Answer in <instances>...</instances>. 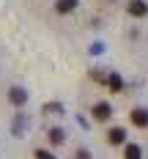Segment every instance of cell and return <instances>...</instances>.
<instances>
[{
  "mask_svg": "<svg viewBox=\"0 0 148 159\" xmlns=\"http://www.w3.org/2000/svg\"><path fill=\"white\" fill-rule=\"evenodd\" d=\"M129 121L137 129H148V110L146 107H134V110L129 112Z\"/></svg>",
  "mask_w": 148,
  "mask_h": 159,
  "instance_id": "1",
  "label": "cell"
},
{
  "mask_svg": "<svg viewBox=\"0 0 148 159\" xmlns=\"http://www.w3.org/2000/svg\"><path fill=\"white\" fill-rule=\"evenodd\" d=\"M91 115H93L96 121H107V118H113V107H110L107 102H96L93 110H91Z\"/></svg>",
  "mask_w": 148,
  "mask_h": 159,
  "instance_id": "2",
  "label": "cell"
},
{
  "mask_svg": "<svg viewBox=\"0 0 148 159\" xmlns=\"http://www.w3.org/2000/svg\"><path fill=\"white\" fill-rule=\"evenodd\" d=\"M126 11H129V16H137L140 19V16L148 14V3L146 0H129L126 3Z\"/></svg>",
  "mask_w": 148,
  "mask_h": 159,
  "instance_id": "3",
  "label": "cell"
},
{
  "mask_svg": "<svg viewBox=\"0 0 148 159\" xmlns=\"http://www.w3.org/2000/svg\"><path fill=\"white\" fill-rule=\"evenodd\" d=\"M107 140H110V145H123L126 143V132L121 126H113L110 132H107Z\"/></svg>",
  "mask_w": 148,
  "mask_h": 159,
  "instance_id": "4",
  "label": "cell"
},
{
  "mask_svg": "<svg viewBox=\"0 0 148 159\" xmlns=\"http://www.w3.org/2000/svg\"><path fill=\"white\" fill-rule=\"evenodd\" d=\"M107 88H110V93H121L123 91V80L118 71H110V77H107Z\"/></svg>",
  "mask_w": 148,
  "mask_h": 159,
  "instance_id": "5",
  "label": "cell"
},
{
  "mask_svg": "<svg viewBox=\"0 0 148 159\" xmlns=\"http://www.w3.org/2000/svg\"><path fill=\"white\" fill-rule=\"evenodd\" d=\"M80 6V0H55V11L58 14H71Z\"/></svg>",
  "mask_w": 148,
  "mask_h": 159,
  "instance_id": "6",
  "label": "cell"
},
{
  "mask_svg": "<svg viewBox=\"0 0 148 159\" xmlns=\"http://www.w3.org/2000/svg\"><path fill=\"white\" fill-rule=\"evenodd\" d=\"M8 102L16 104V107H22V104L28 102V93H25L22 88H11V91H8Z\"/></svg>",
  "mask_w": 148,
  "mask_h": 159,
  "instance_id": "7",
  "label": "cell"
},
{
  "mask_svg": "<svg viewBox=\"0 0 148 159\" xmlns=\"http://www.w3.org/2000/svg\"><path fill=\"white\" fill-rule=\"evenodd\" d=\"M123 159H143V151L137 143H126L123 145Z\"/></svg>",
  "mask_w": 148,
  "mask_h": 159,
  "instance_id": "8",
  "label": "cell"
},
{
  "mask_svg": "<svg viewBox=\"0 0 148 159\" xmlns=\"http://www.w3.org/2000/svg\"><path fill=\"white\" fill-rule=\"evenodd\" d=\"M49 143H52V145H63L66 143V132H63V129H58V126L49 129Z\"/></svg>",
  "mask_w": 148,
  "mask_h": 159,
  "instance_id": "9",
  "label": "cell"
},
{
  "mask_svg": "<svg viewBox=\"0 0 148 159\" xmlns=\"http://www.w3.org/2000/svg\"><path fill=\"white\" fill-rule=\"evenodd\" d=\"M41 110H44V112H58V115H63V112H66L61 102H47V104H44Z\"/></svg>",
  "mask_w": 148,
  "mask_h": 159,
  "instance_id": "10",
  "label": "cell"
},
{
  "mask_svg": "<svg viewBox=\"0 0 148 159\" xmlns=\"http://www.w3.org/2000/svg\"><path fill=\"white\" fill-rule=\"evenodd\" d=\"M91 77H93V80H99V82H107V77H110V71L104 74V69H93V71H91Z\"/></svg>",
  "mask_w": 148,
  "mask_h": 159,
  "instance_id": "11",
  "label": "cell"
},
{
  "mask_svg": "<svg viewBox=\"0 0 148 159\" xmlns=\"http://www.w3.org/2000/svg\"><path fill=\"white\" fill-rule=\"evenodd\" d=\"M11 129H14L16 134H22V132H25V118H22V115H16V121L11 124Z\"/></svg>",
  "mask_w": 148,
  "mask_h": 159,
  "instance_id": "12",
  "label": "cell"
},
{
  "mask_svg": "<svg viewBox=\"0 0 148 159\" xmlns=\"http://www.w3.org/2000/svg\"><path fill=\"white\" fill-rule=\"evenodd\" d=\"M36 159H58L55 154H49V151H44V148H36V154H33Z\"/></svg>",
  "mask_w": 148,
  "mask_h": 159,
  "instance_id": "13",
  "label": "cell"
},
{
  "mask_svg": "<svg viewBox=\"0 0 148 159\" xmlns=\"http://www.w3.org/2000/svg\"><path fill=\"white\" fill-rule=\"evenodd\" d=\"M74 159H91V154H88V151H85V148H80V151H77V154H74Z\"/></svg>",
  "mask_w": 148,
  "mask_h": 159,
  "instance_id": "14",
  "label": "cell"
},
{
  "mask_svg": "<svg viewBox=\"0 0 148 159\" xmlns=\"http://www.w3.org/2000/svg\"><path fill=\"white\" fill-rule=\"evenodd\" d=\"M101 49H104V47H101V44H99V41H96V44H91V55H99V52H101Z\"/></svg>",
  "mask_w": 148,
  "mask_h": 159,
  "instance_id": "15",
  "label": "cell"
}]
</instances>
